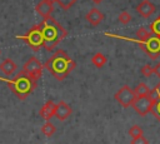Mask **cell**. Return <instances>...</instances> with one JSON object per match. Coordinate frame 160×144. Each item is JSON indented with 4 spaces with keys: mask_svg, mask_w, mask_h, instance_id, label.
Returning a JSON list of instances; mask_svg holds the SVG:
<instances>
[{
    "mask_svg": "<svg viewBox=\"0 0 160 144\" xmlns=\"http://www.w3.org/2000/svg\"><path fill=\"white\" fill-rule=\"evenodd\" d=\"M150 33L155 34V36L160 38V16L156 18L151 24H150Z\"/></svg>",
    "mask_w": 160,
    "mask_h": 144,
    "instance_id": "20",
    "label": "cell"
},
{
    "mask_svg": "<svg viewBox=\"0 0 160 144\" xmlns=\"http://www.w3.org/2000/svg\"><path fill=\"white\" fill-rule=\"evenodd\" d=\"M136 11L139 15H141L142 18H150L155 11H156V8L155 5L149 1V0H142L138 6H136Z\"/></svg>",
    "mask_w": 160,
    "mask_h": 144,
    "instance_id": "10",
    "label": "cell"
},
{
    "mask_svg": "<svg viewBox=\"0 0 160 144\" xmlns=\"http://www.w3.org/2000/svg\"><path fill=\"white\" fill-rule=\"evenodd\" d=\"M155 96L151 93L150 95H142V96H136L131 104V106L134 108V110L140 115V116H145L146 114H149L152 109V105L155 103Z\"/></svg>",
    "mask_w": 160,
    "mask_h": 144,
    "instance_id": "5",
    "label": "cell"
},
{
    "mask_svg": "<svg viewBox=\"0 0 160 144\" xmlns=\"http://www.w3.org/2000/svg\"><path fill=\"white\" fill-rule=\"evenodd\" d=\"M104 14L98 9V8H92V9H90V11L86 14V16H85V19H86V21L90 24V25H92V26H98L102 20H104Z\"/></svg>",
    "mask_w": 160,
    "mask_h": 144,
    "instance_id": "12",
    "label": "cell"
},
{
    "mask_svg": "<svg viewBox=\"0 0 160 144\" xmlns=\"http://www.w3.org/2000/svg\"><path fill=\"white\" fill-rule=\"evenodd\" d=\"M39 26L42 35V48L48 51L54 50L55 46L68 36V31L52 16L44 18Z\"/></svg>",
    "mask_w": 160,
    "mask_h": 144,
    "instance_id": "2",
    "label": "cell"
},
{
    "mask_svg": "<svg viewBox=\"0 0 160 144\" xmlns=\"http://www.w3.org/2000/svg\"><path fill=\"white\" fill-rule=\"evenodd\" d=\"M55 106H56V104H55L52 100H48V101L41 106V109L39 110V115H40L44 120H50V119L54 116Z\"/></svg>",
    "mask_w": 160,
    "mask_h": 144,
    "instance_id": "13",
    "label": "cell"
},
{
    "mask_svg": "<svg viewBox=\"0 0 160 144\" xmlns=\"http://www.w3.org/2000/svg\"><path fill=\"white\" fill-rule=\"evenodd\" d=\"M140 71H141V74H142L144 76L149 78V76H151V75H152V66H151L150 64H145V65H142V66H141Z\"/></svg>",
    "mask_w": 160,
    "mask_h": 144,
    "instance_id": "24",
    "label": "cell"
},
{
    "mask_svg": "<svg viewBox=\"0 0 160 144\" xmlns=\"http://www.w3.org/2000/svg\"><path fill=\"white\" fill-rule=\"evenodd\" d=\"M130 144H149V140L144 135H141V136H138V138H132Z\"/></svg>",
    "mask_w": 160,
    "mask_h": 144,
    "instance_id": "25",
    "label": "cell"
},
{
    "mask_svg": "<svg viewBox=\"0 0 160 144\" xmlns=\"http://www.w3.org/2000/svg\"><path fill=\"white\" fill-rule=\"evenodd\" d=\"M151 36V33H149L145 28H139L138 30H136V39H128V38H124V39H128V40H132V41H135V43H139V41H144V40H146V39H149Z\"/></svg>",
    "mask_w": 160,
    "mask_h": 144,
    "instance_id": "15",
    "label": "cell"
},
{
    "mask_svg": "<svg viewBox=\"0 0 160 144\" xmlns=\"http://www.w3.org/2000/svg\"><path fill=\"white\" fill-rule=\"evenodd\" d=\"M151 113L154 114V116L160 121V99H155V103L152 105Z\"/></svg>",
    "mask_w": 160,
    "mask_h": 144,
    "instance_id": "23",
    "label": "cell"
},
{
    "mask_svg": "<svg viewBox=\"0 0 160 144\" xmlns=\"http://www.w3.org/2000/svg\"><path fill=\"white\" fill-rule=\"evenodd\" d=\"M42 69H44V65L39 61V59L38 58H35V56H31V58H29V60L24 64V66H22V71L24 73H26L30 78H32L34 80H39L40 78H41V75H42Z\"/></svg>",
    "mask_w": 160,
    "mask_h": 144,
    "instance_id": "7",
    "label": "cell"
},
{
    "mask_svg": "<svg viewBox=\"0 0 160 144\" xmlns=\"http://www.w3.org/2000/svg\"><path fill=\"white\" fill-rule=\"evenodd\" d=\"M54 3H58L59 6L62 9V10H69L78 0H52Z\"/></svg>",
    "mask_w": 160,
    "mask_h": 144,
    "instance_id": "21",
    "label": "cell"
},
{
    "mask_svg": "<svg viewBox=\"0 0 160 144\" xmlns=\"http://www.w3.org/2000/svg\"><path fill=\"white\" fill-rule=\"evenodd\" d=\"M114 98H115V100H116L122 108H129V106H131V104H132L134 99L136 98V95H135L134 89H131L129 85H124V86H121V88L115 93Z\"/></svg>",
    "mask_w": 160,
    "mask_h": 144,
    "instance_id": "8",
    "label": "cell"
},
{
    "mask_svg": "<svg viewBox=\"0 0 160 144\" xmlns=\"http://www.w3.org/2000/svg\"><path fill=\"white\" fill-rule=\"evenodd\" d=\"M136 44H139L142 48V50L150 56V59L156 60L160 56V38L159 36H150L149 39L144 41H139Z\"/></svg>",
    "mask_w": 160,
    "mask_h": 144,
    "instance_id": "6",
    "label": "cell"
},
{
    "mask_svg": "<svg viewBox=\"0 0 160 144\" xmlns=\"http://www.w3.org/2000/svg\"><path fill=\"white\" fill-rule=\"evenodd\" d=\"M135 95L136 96H142V95H150L151 94V89L145 84V83H140L136 85V88L134 89Z\"/></svg>",
    "mask_w": 160,
    "mask_h": 144,
    "instance_id": "18",
    "label": "cell"
},
{
    "mask_svg": "<svg viewBox=\"0 0 160 144\" xmlns=\"http://www.w3.org/2000/svg\"><path fill=\"white\" fill-rule=\"evenodd\" d=\"M72 113V109L71 106L65 103V101H59L55 106V113H54V116H56V119H59L60 121H64L65 119H68Z\"/></svg>",
    "mask_w": 160,
    "mask_h": 144,
    "instance_id": "9",
    "label": "cell"
},
{
    "mask_svg": "<svg viewBox=\"0 0 160 144\" xmlns=\"http://www.w3.org/2000/svg\"><path fill=\"white\" fill-rule=\"evenodd\" d=\"M16 38L24 40L34 51H38L40 48H42V35L39 24L34 25L25 35H16Z\"/></svg>",
    "mask_w": 160,
    "mask_h": 144,
    "instance_id": "4",
    "label": "cell"
},
{
    "mask_svg": "<svg viewBox=\"0 0 160 144\" xmlns=\"http://www.w3.org/2000/svg\"><path fill=\"white\" fill-rule=\"evenodd\" d=\"M75 61L61 49L56 50L44 64V68L59 81L64 80L75 69Z\"/></svg>",
    "mask_w": 160,
    "mask_h": 144,
    "instance_id": "1",
    "label": "cell"
},
{
    "mask_svg": "<svg viewBox=\"0 0 160 144\" xmlns=\"http://www.w3.org/2000/svg\"><path fill=\"white\" fill-rule=\"evenodd\" d=\"M152 74H155L160 79V63H156V65L152 66Z\"/></svg>",
    "mask_w": 160,
    "mask_h": 144,
    "instance_id": "26",
    "label": "cell"
},
{
    "mask_svg": "<svg viewBox=\"0 0 160 144\" xmlns=\"http://www.w3.org/2000/svg\"><path fill=\"white\" fill-rule=\"evenodd\" d=\"M55 131H56V126H55L50 120H46V123L41 126V133H42L45 136H48V138L52 136V135L55 134Z\"/></svg>",
    "mask_w": 160,
    "mask_h": 144,
    "instance_id": "17",
    "label": "cell"
},
{
    "mask_svg": "<svg viewBox=\"0 0 160 144\" xmlns=\"http://www.w3.org/2000/svg\"><path fill=\"white\" fill-rule=\"evenodd\" d=\"M131 19H132V16H131L128 11H121V13L119 14V16H118V21H119L120 24H124V25L129 24V23L131 21Z\"/></svg>",
    "mask_w": 160,
    "mask_h": 144,
    "instance_id": "22",
    "label": "cell"
},
{
    "mask_svg": "<svg viewBox=\"0 0 160 144\" xmlns=\"http://www.w3.org/2000/svg\"><path fill=\"white\" fill-rule=\"evenodd\" d=\"M91 63H92V65H95L96 68H102V66L108 63V58H106L102 53H96V54L92 55Z\"/></svg>",
    "mask_w": 160,
    "mask_h": 144,
    "instance_id": "16",
    "label": "cell"
},
{
    "mask_svg": "<svg viewBox=\"0 0 160 144\" xmlns=\"http://www.w3.org/2000/svg\"><path fill=\"white\" fill-rule=\"evenodd\" d=\"M36 13L39 15H41L42 18H48L51 16V13L54 11V1L52 0H41L36 8H35Z\"/></svg>",
    "mask_w": 160,
    "mask_h": 144,
    "instance_id": "11",
    "label": "cell"
},
{
    "mask_svg": "<svg viewBox=\"0 0 160 144\" xmlns=\"http://www.w3.org/2000/svg\"><path fill=\"white\" fill-rule=\"evenodd\" d=\"M16 69H18V65L10 58H8L0 63V70L5 76H11L12 74H15Z\"/></svg>",
    "mask_w": 160,
    "mask_h": 144,
    "instance_id": "14",
    "label": "cell"
},
{
    "mask_svg": "<svg viewBox=\"0 0 160 144\" xmlns=\"http://www.w3.org/2000/svg\"><path fill=\"white\" fill-rule=\"evenodd\" d=\"M92 3H95V4H100L101 1H104V0H91Z\"/></svg>",
    "mask_w": 160,
    "mask_h": 144,
    "instance_id": "27",
    "label": "cell"
},
{
    "mask_svg": "<svg viewBox=\"0 0 160 144\" xmlns=\"http://www.w3.org/2000/svg\"><path fill=\"white\" fill-rule=\"evenodd\" d=\"M129 135L131 136V138H138V136H141V135H144V130H142V128L140 126V125H132V126H130V129H129Z\"/></svg>",
    "mask_w": 160,
    "mask_h": 144,
    "instance_id": "19",
    "label": "cell"
},
{
    "mask_svg": "<svg viewBox=\"0 0 160 144\" xmlns=\"http://www.w3.org/2000/svg\"><path fill=\"white\" fill-rule=\"evenodd\" d=\"M0 81H5L10 90L20 99V100H25L32 91L34 89H36L38 81L34 80L32 78H30L26 73H24L22 70L19 71L14 78L11 79H5L0 76Z\"/></svg>",
    "mask_w": 160,
    "mask_h": 144,
    "instance_id": "3",
    "label": "cell"
}]
</instances>
